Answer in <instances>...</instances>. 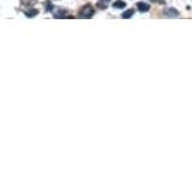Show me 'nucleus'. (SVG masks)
<instances>
[{
    "instance_id": "f257e3e1",
    "label": "nucleus",
    "mask_w": 192,
    "mask_h": 180,
    "mask_svg": "<svg viewBox=\"0 0 192 180\" xmlns=\"http://www.w3.org/2000/svg\"><path fill=\"white\" fill-rule=\"evenodd\" d=\"M80 17H83V18H89V17H91L94 15V8L90 6V5H85L82 10H80Z\"/></svg>"
},
{
    "instance_id": "f03ea898",
    "label": "nucleus",
    "mask_w": 192,
    "mask_h": 180,
    "mask_svg": "<svg viewBox=\"0 0 192 180\" xmlns=\"http://www.w3.org/2000/svg\"><path fill=\"white\" fill-rule=\"evenodd\" d=\"M137 7H138V10L140 12H147V11H149V8H150V6L147 3H138Z\"/></svg>"
},
{
    "instance_id": "7ed1b4c3",
    "label": "nucleus",
    "mask_w": 192,
    "mask_h": 180,
    "mask_svg": "<svg viewBox=\"0 0 192 180\" xmlns=\"http://www.w3.org/2000/svg\"><path fill=\"white\" fill-rule=\"evenodd\" d=\"M165 12L169 17H177V16H179V12L177 11V10H174V8H167Z\"/></svg>"
},
{
    "instance_id": "20e7f679",
    "label": "nucleus",
    "mask_w": 192,
    "mask_h": 180,
    "mask_svg": "<svg viewBox=\"0 0 192 180\" xmlns=\"http://www.w3.org/2000/svg\"><path fill=\"white\" fill-rule=\"evenodd\" d=\"M113 6L115 7V8H124L125 6H126V3H124V1H117V3H114L113 4Z\"/></svg>"
},
{
    "instance_id": "39448f33",
    "label": "nucleus",
    "mask_w": 192,
    "mask_h": 180,
    "mask_svg": "<svg viewBox=\"0 0 192 180\" xmlns=\"http://www.w3.org/2000/svg\"><path fill=\"white\" fill-rule=\"evenodd\" d=\"M133 16V10H127L126 12L123 13V18H130Z\"/></svg>"
},
{
    "instance_id": "423d86ee",
    "label": "nucleus",
    "mask_w": 192,
    "mask_h": 180,
    "mask_svg": "<svg viewBox=\"0 0 192 180\" xmlns=\"http://www.w3.org/2000/svg\"><path fill=\"white\" fill-rule=\"evenodd\" d=\"M100 1H102V3H108L109 0H100Z\"/></svg>"
}]
</instances>
